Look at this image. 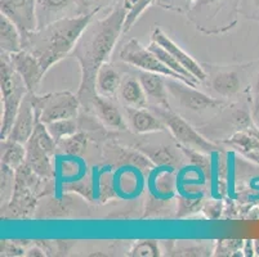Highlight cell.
Instances as JSON below:
<instances>
[{
  "instance_id": "36",
  "label": "cell",
  "mask_w": 259,
  "mask_h": 257,
  "mask_svg": "<svg viewBox=\"0 0 259 257\" xmlns=\"http://www.w3.org/2000/svg\"><path fill=\"white\" fill-rule=\"evenodd\" d=\"M251 96H253V113L256 116L259 113V74L255 77V81H254Z\"/></svg>"
},
{
  "instance_id": "26",
  "label": "cell",
  "mask_w": 259,
  "mask_h": 257,
  "mask_svg": "<svg viewBox=\"0 0 259 257\" xmlns=\"http://www.w3.org/2000/svg\"><path fill=\"white\" fill-rule=\"evenodd\" d=\"M57 147H60L62 149V152L66 153V155L80 157V156L85 152L87 147H88V136L84 133L76 131L72 135L62 139L57 144Z\"/></svg>"
},
{
  "instance_id": "3",
  "label": "cell",
  "mask_w": 259,
  "mask_h": 257,
  "mask_svg": "<svg viewBox=\"0 0 259 257\" xmlns=\"http://www.w3.org/2000/svg\"><path fill=\"white\" fill-rule=\"evenodd\" d=\"M242 0H195L187 18L204 34L218 35L237 23Z\"/></svg>"
},
{
  "instance_id": "21",
  "label": "cell",
  "mask_w": 259,
  "mask_h": 257,
  "mask_svg": "<svg viewBox=\"0 0 259 257\" xmlns=\"http://www.w3.org/2000/svg\"><path fill=\"white\" fill-rule=\"evenodd\" d=\"M120 98L125 107L147 108L148 98L143 90L140 80L126 79L120 86Z\"/></svg>"
},
{
  "instance_id": "28",
  "label": "cell",
  "mask_w": 259,
  "mask_h": 257,
  "mask_svg": "<svg viewBox=\"0 0 259 257\" xmlns=\"http://www.w3.org/2000/svg\"><path fill=\"white\" fill-rule=\"evenodd\" d=\"M128 256L132 257H159L161 249L156 240H140L129 251Z\"/></svg>"
},
{
  "instance_id": "40",
  "label": "cell",
  "mask_w": 259,
  "mask_h": 257,
  "mask_svg": "<svg viewBox=\"0 0 259 257\" xmlns=\"http://www.w3.org/2000/svg\"><path fill=\"white\" fill-rule=\"evenodd\" d=\"M251 130H253V133L255 134L256 136H258V139H259V129H256V127H251Z\"/></svg>"
},
{
  "instance_id": "30",
  "label": "cell",
  "mask_w": 259,
  "mask_h": 257,
  "mask_svg": "<svg viewBox=\"0 0 259 257\" xmlns=\"http://www.w3.org/2000/svg\"><path fill=\"white\" fill-rule=\"evenodd\" d=\"M194 3L195 0H155V6H159L165 11L185 14V16H187Z\"/></svg>"
},
{
  "instance_id": "14",
  "label": "cell",
  "mask_w": 259,
  "mask_h": 257,
  "mask_svg": "<svg viewBox=\"0 0 259 257\" xmlns=\"http://www.w3.org/2000/svg\"><path fill=\"white\" fill-rule=\"evenodd\" d=\"M129 126L136 134L161 133L166 130L165 124L157 115L147 111V108H125Z\"/></svg>"
},
{
  "instance_id": "25",
  "label": "cell",
  "mask_w": 259,
  "mask_h": 257,
  "mask_svg": "<svg viewBox=\"0 0 259 257\" xmlns=\"http://www.w3.org/2000/svg\"><path fill=\"white\" fill-rule=\"evenodd\" d=\"M122 4L126 9L125 23H124V32H128L133 25L140 20V17L155 4V0H122Z\"/></svg>"
},
{
  "instance_id": "16",
  "label": "cell",
  "mask_w": 259,
  "mask_h": 257,
  "mask_svg": "<svg viewBox=\"0 0 259 257\" xmlns=\"http://www.w3.org/2000/svg\"><path fill=\"white\" fill-rule=\"evenodd\" d=\"M165 76L154 72L142 71L138 75L141 85L147 95L148 100H152L155 106L162 108H170V103L168 100V89L165 84Z\"/></svg>"
},
{
  "instance_id": "5",
  "label": "cell",
  "mask_w": 259,
  "mask_h": 257,
  "mask_svg": "<svg viewBox=\"0 0 259 257\" xmlns=\"http://www.w3.org/2000/svg\"><path fill=\"white\" fill-rule=\"evenodd\" d=\"M37 122L47 125L58 120L76 119L80 100L70 91H56L46 95L29 93Z\"/></svg>"
},
{
  "instance_id": "4",
  "label": "cell",
  "mask_w": 259,
  "mask_h": 257,
  "mask_svg": "<svg viewBox=\"0 0 259 257\" xmlns=\"http://www.w3.org/2000/svg\"><path fill=\"white\" fill-rule=\"evenodd\" d=\"M0 90H2V125L0 138L6 139L11 131L22 100L29 90L25 81L9 60V54L2 52L0 60Z\"/></svg>"
},
{
  "instance_id": "2",
  "label": "cell",
  "mask_w": 259,
  "mask_h": 257,
  "mask_svg": "<svg viewBox=\"0 0 259 257\" xmlns=\"http://www.w3.org/2000/svg\"><path fill=\"white\" fill-rule=\"evenodd\" d=\"M98 12L63 17L36 28L22 36L23 49L36 58L47 74V71L74 52L79 39Z\"/></svg>"
},
{
  "instance_id": "32",
  "label": "cell",
  "mask_w": 259,
  "mask_h": 257,
  "mask_svg": "<svg viewBox=\"0 0 259 257\" xmlns=\"http://www.w3.org/2000/svg\"><path fill=\"white\" fill-rule=\"evenodd\" d=\"M240 14L246 18L259 21V0H242Z\"/></svg>"
},
{
  "instance_id": "22",
  "label": "cell",
  "mask_w": 259,
  "mask_h": 257,
  "mask_svg": "<svg viewBox=\"0 0 259 257\" xmlns=\"http://www.w3.org/2000/svg\"><path fill=\"white\" fill-rule=\"evenodd\" d=\"M120 86H121V77L119 72L107 63L103 65L98 71L97 79H96L97 93L106 98H111L116 94L117 90H120Z\"/></svg>"
},
{
  "instance_id": "29",
  "label": "cell",
  "mask_w": 259,
  "mask_h": 257,
  "mask_svg": "<svg viewBox=\"0 0 259 257\" xmlns=\"http://www.w3.org/2000/svg\"><path fill=\"white\" fill-rule=\"evenodd\" d=\"M143 150L155 164L160 165V166H162V165H173L177 162L176 155L169 147L145 148Z\"/></svg>"
},
{
  "instance_id": "38",
  "label": "cell",
  "mask_w": 259,
  "mask_h": 257,
  "mask_svg": "<svg viewBox=\"0 0 259 257\" xmlns=\"http://www.w3.org/2000/svg\"><path fill=\"white\" fill-rule=\"evenodd\" d=\"M98 2V7H100L101 9L103 8L105 6H107V4H110L112 2V0H97Z\"/></svg>"
},
{
  "instance_id": "11",
  "label": "cell",
  "mask_w": 259,
  "mask_h": 257,
  "mask_svg": "<svg viewBox=\"0 0 259 257\" xmlns=\"http://www.w3.org/2000/svg\"><path fill=\"white\" fill-rule=\"evenodd\" d=\"M36 124L37 120L36 115H35L34 106H32L29 93H27V95L22 100L20 110H18L13 126H12L11 131H9L8 136L6 139H11V140L26 144L32 136V134H34Z\"/></svg>"
},
{
  "instance_id": "23",
  "label": "cell",
  "mask_w": 259,
  "mask_h": 257,
  "mask_svg": "<svg viewBox=\"0 0 259 257\" xmlns=\"http://www.w3.org/2000/svg\"><path fill=\"white\" fill-rule=\"evenodd\" d=\"M25 144L11 139H2V165L12 170H17L26 161Z\"/></svg>"
},
{
  "instance_id": "1",
  "label": "cell",
  "mask_w": 259,
  "mask_h": 257,
  "mask_svg": "<svg viewBox=\"0 0 259 257\" xmlns=\"http://www.w3.org/2000/svg\"><path fill=\"white\" fill-rule=\"evenodd\" d=\"M126 9L117 3L103 18L92 20L75 46L74 57L80 65V79L77 98L80 103L89 107L97 94L96 79L100 68L107 63L120 35L124 32Z\"/></svg>"
},
{
  "instance_id": "33",
  "label": "cell",
  "mask_w": 259,
  "mask_h": 257,
  "mask_svg": "<svg viewBox=\"0 0 259 257\" xmlns=\"http://www.w3.org/2000/svg\"><path fill=\"white\" fill-rule=\"evenodd\" d=\"M232 121L235 122L240 130H245V129H249L251 127V119H250V113L245 110H237L235 111V113L232 115Z\"/></svg>"
},
{
  "instance_id": "8",
  "label": "cell",
  "mask_w": 259,
  "mask_h": 257,
  "mask_svg": "<svg viewBox=\"0 0 259 257\" xmlns=\"http://www.w3.org/2000/svg\"><path fill=\"white\" fill-rule=\"evenodd\" d=\"M166 89L169 93L178 100L182 107L187 108L194 112H201V111L213 110V108H220L225 105L223 100L211 98L206 94L197 90L195 86L186 84L181 80L166 77L165 79Z\"/></svg>"
},
{
  "instance_id": "24",
  "label": "cell",
  "mask_w": 259,
  "mask_h": 257,
  "mask_svg": "<svg viewBox=\"0 0 259 257\" xmlns=\"http://www.w3.org/2000/svg\"><path fill=\"white\" fill-rule=\"evenodd\" d=\"M147 48L150 49V50H151L152 53H154L155 56H156L162 63H165V65L168 66L169 68H171L173 71H176L177 74L182 75V76L185 77V79H187L188 81L191 82V84L194 85V86H197V84L200 82L199 80L195 79V77L192 76V75H191L190 72H188V71L186 70V68L183 67V66L181 65V63L178 62V61H177L176 58H174V57L171 56V54L169 53L168 50H166V49H164L161 45H159L157 42L152 41V40H151V42H150V45H148Z\"/></svg>"
},
{
  "instance_id": "37",
  "label": "cell",
  "mask_w": 259,
  "mask_h": 257,
  "mask_svg": "<svg viewBox=\"0 0 259 257\" xmlns=\"http://www.w3.org/2000/svg\"><path fill=\"white\" fill-rule=\"evenodd\" d=\"M26 256H44V252L43 249L39 248V247H34V248H30L26 251Z\"/></svg>"
},
{
  "instance_id": "31",
  "label": "cell",
  "mask_w": 259,
  "mask_h": 257,
  "mask_svg": "<svg viewBox=\"0 0 259 257\" xmlns=\"http://www.w3.org/2000/svg\"><path fill=\"white\" fill-rule=\"evenodd\" d=\"M245 240H218V248L215 249V252H218L217 254L220 256H232L234 252H239L240 249L244 247Z\"/></svg>"
},
{
  "instance_id": "34",
  "label": "cell",
  "mask_w": 259,
  "mask_h": 257,
  "mask_svg": "<svg viewBox=\"0 0 259 257\" xmlns=\"http://www.w3.org/2000/svg\"><path fill=\"white\" fill-rule=\"evenodd\" d=\"M76 7V14H88L92 12L101 11L97 0H74Z\"/></svg>"
},
{
  "instance_id": "7",
  "label": "cell",
  "mask_w": 259,
  "mask_h": 257,
  "mask_svg": "<svg viewBox=\"0 0 259 257\" xmlns=\"http://www.w3.org/2000/svg\"><path fill=\"white\" fill-rule=\"evenodd\" d=\"M120 60L122 62H125L126 65L137 67L142 71L154 72V74L162 75V76L165 77L181 80V81L186 82V84L191 85V86H194L182 75L177 74L176 71L169 68L165 63H162L150 49L145 48L137 39H131L126 44H124V46L120 50Z\"/></svg>"
},
{
  "instance_id": "19",
  "label": "cell",
  "mask_w": 259,
  "mask_h": 257,
  "mask_svg": "<svg viewBox=\"0 0 259 257\" xmlns=\"http://www.w3.org/2000/svg\"><path fill=\"white\" fill-rule=\"evenodd\" d=\"M0 46L2 52L7 54L17 53L23 49L20 28L4 14L0 16Z\"/></svg>"
},
{
  "instance_id": "17",
  "label": "cell",
  "mask_w": 259,
  "mask_h": 257,
  "mask_svg": "<svg viewBox=\"0 0 259 257\" xmlns=\"http://www.w3.org/2000/svg\"><path fill=\"white\" fill-rule=\"evenodd\" d=\"M30 169L34 171L36 175L41 178H49L52 176V164L51 155L44 149L41 145L35 140L34 138H30V140L26 143V162Z\"/></svg>"
},
{
  "instance_id": "9",
  "label": "cell",
  "mask_w": 259,
  "mask_h": 257,
  "mask_svg": "<svg viewBox=\"0 0 259 257\" xmlns=\"http://www.w3.org/2000/svg\"><path fill=\"white\" fill-rule=\"evenodd\" d=\"M0 12L26 35L37 28L36 0H0Z\"/></svg>"
},
{
  "instance_id": "12",
  "label": "cell",
  "mask_w": 259,
  "mask_h": 257,
  "mask_svg": "<svg viewBox=\"0 0 259 257\" xmlns=\"http://www.w3.org/2000/svg\"><path fill=\"white\" fill-rule=\"evenodd\" d=\"M151 40L157 42V44L161 45L164 49H166V50H168L169 53H170L171 56H173L174 58H176V60L195 77V79L199 80L200 82L204 81V80L208 77L206 76V72L204 71V68H202L190 54L186 53L181 46L177 45L176 42H174L170 37H168V35H166L165 32H162L160 28H155L154 31H152Z\"/></svg>"
},
{
  "instance_id": "18",
  "label": "cell",
  "mask_w": 259,
  "mask_h": 257,
  "mask_svg": "<svg viewBox=\"0 0 259 257\" xmlns=\"http://www.w3.org/2000/svg\"><path fill=\"white\" fill-rule=\"evenodd\" d=\"M251 127L237 131L231 138L225 140V143H227L228 145L235 148L237 152L241 153L245 159L259 165V139L253 133Z\"/></svg>"
},
{
  "instance_id": "10",
  "label": "cell",
  "mask_w": 259,
  "mask_h": 257,
  "mask_svg": "<svg viewBox=\"0 0 259 257\" xmlns=\"http://www.w3.org/2000/svg\"><path fill=\"white\" fill-rule=\"evenodd\" d=\"M9 60H11V63L13 65L15 70L25 81L29 93H34L35 88L46 75L36 58L30 52L22 49L17 53L9 54Z\"/></svg>"
},
{
  "instance_id": "27",
  "label": "cell",
  "mask_w": 259,
  "mask_h": 257,
  "mask_svg": "<svg viewBox=\"0 0 259 257\" xmlns=\"http://www.w3.org/2000/svg\"><path fill=\"white\" fill-rule=\"evenodd\" d=\"M52 138L56 140V143H60L62 139L72 135L77 131V122L76 119H67V120H58V121L51 122L46 125Z\"/></svg>"
},
{
  "instance_id": "15",
  "label": "cell",
  "mask_w": 259,
  "mask_h": 257,
  "mask_svg": "<svg viewBox=\"0 0 259 257\" xmlns=\"http://www.w3.org/2000/svg\"><path fill=\"white\" fill-rule=\"evenodd\" d=\"M89 107L93 108L96 116L105 126L114 129V130H125L126 129L125 121H124V117L119 108L114 103L110 102L106 96L97 93L92 99Z\"/></svg>"
},
{
  "instance_id": "20",
  "label": "cell",
  "mask_w": 259,
  "mask_h": 257,
  "mask_svg": "<svg viewBox=\"0 0 259 257\" xmlns=\"http://www.w3.org/2000/svg\"><path fill=\"white\" fill-rule=\"evenodd\" d=\"M210 85L217 94L225 98H232L240 93L241 79L235 71H220L213 75Z\"/></svg>"
},
{
  "instance_id": "13",
  "label": "cell",
  "mask_w": 259,
  "mask_h": 257,
  "mask_svg": "<svg viewBox=\"0 0 259 257\" xmlns=\"http://www.w3.org/2000/svg\"><path fill=\"white\" fill-rule=\"evenodd\" d=\"M76 13L74 0H36L37 28Z\"/></svg>"
},
{
  "instance_id": "35",
  "label": "cell",
  "mask_w": 259,
  "mask_h": 257,
  "mask_svg": "<svg viewBox=\"0 0 259 257\" xmlns=\"http://www.w3.org/2000/svg\"><path fill=\"white\" fill-rule=\"evenodd\" d=\"M26 249L18 246L17 242H8L4 240L2 242V256H20V254H25Z\"/></svg>"
},
{
  "instance_id": "6",
  "label": "cell",
  "mask_w": 259,
  "mask_h": 257,
  "mask_svg": "<svg viewBox=\"0 0 259 257\" xmlns=\"http://www.w3.org/2000/svg\"><path fill=\"white\" fill-rule=\"evenodd\" d=\"M152 111H154L155 115H157L162 120L166 129L170 131L171 135L177 140L180 141V144L205 153H213L220 150L218 145L206 140L185 119H182L180 115H177L174 111H171V108H162L159 106H154Z\"/></svg>"
},
{
  "instance_id": "39",
  "label": "cell",
  "mask_w": 259,
  "mask_h": 257,
  "mask_svg": "<svg viewBox=\"0 0 259 257\" xmlns=\"http://www.w3.org/2000/svg\"><path fill=\"white\" fill-rule=\"evenodd\" d=\"M254 254L259 256V239L254 240Z\"/></svg>"
}]
</instances>
